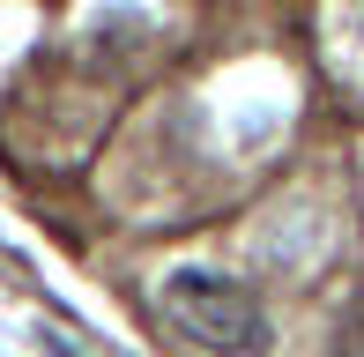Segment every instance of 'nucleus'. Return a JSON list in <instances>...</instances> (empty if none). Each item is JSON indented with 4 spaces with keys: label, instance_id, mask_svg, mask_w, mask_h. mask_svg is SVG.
<instances>
[{
    "label": "nucleus",
    "instance_id": "1",
    "mask_svg": "<svg viewBox=\"0 0 364 357\" xmlns=\"http://www.w3.org/2000/svg\"><path fill=\"white\" fill-rule=\"evenodd\" d=\"M164 313L186 343L216 350V357H260L268 350V313H260L253 290L223 283V275H201V268H178L164 283Z\"/></svg>",
    "mask_w": 364,
    "mask_h": 357
}]
</instances>
